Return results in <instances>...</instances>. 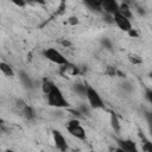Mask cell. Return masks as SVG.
<instances>
[{"instance_id":"obj_21","label":"cell","mask_w":152,"mask_h":152,"mask_svg":"<svg viewBox=\"0 0 152 152\" xmlns=\"http://www.w3.org/2000/svg\"><path fill=\"white\" fill-rule=\"evenodd\" d=\"M11 1H12L14 5H17L18 7H25L26 4H27L26 0H11Z\"/></svg>"},{"instance_id":"obj_7","label":"cell","mask_w":152,"mask_h":152,"mask_svg":"<svg viewBox=\"0 0 152 152\" xmlns=\"http://www.w3.org/2000/svg\"><path fill=\"white\" fill-rule=\"evenodd\" d=\"M116 144H118L120 152H137L138 151L135 142L129 139H118Z\"/></svg>"},{"instance_id":"obj_19","label":"cell","mask_w":152,"mask_h":152,"mask_svg":"<svg viewBox=\"0 0 152 152\" xmlns=\"http://www.w3.org/2000/svg\"><path fill=\"white\" fill-rule=\"evenodd\" d=\"M101 44L106 48V49H108V50H112V43H110V40L108 39V38H103L102 40H101Z\"/></svg>"},{"instance_id":"obj_5","label":"cell","mask_w":152,"mask_h":152,"mask_svg":"<svg viewBox=\"0 0 152 152\" xmlns=\"http://www.w3.org/2000/svg\"><path fill=\"white\" fill-rule=\"evenodd\" d=\"M113 21L116 24V26L121 30V31H125V32H128L132 30V24L129 21V19L125 15H122L120 12L115 13L113 15Z\"/></svg>"},{"instance_id":"obj_11","label":"cell","mask_w":152,"mask_h":152,"mask_svg":"<svg viewBox=\"0 0 152 152\" xmlns=\"http://www.w3.org/2000/svg\"><path fill=\"white\" fill-rule=\"evenodd\" d=\"M101 1H102V0H83V4H84L90 11L101 12V11H102Z\"/></svg>"},{"instance_id":"obj_24","label":"cell","mask_w":152,"mask_h":152,"mask_svg":"<svg viewBox=\"0 0 152 152\" xmlns=\"http://www.w3.org/2000/svg\"><path fill=\"white\" fill-rule=\"evenodd\" d=\"M26 2L30 4V5H34V4H37V5H44L45 4V0H26Z\"/></svg>"},{"instance_id":"obj_26","label":"cell","mask_w":152,"mask_h":152,"mask_svg":"<svg viewBox=\"0 0 152 152\" xmlns=\"http://www.w3.org/2000/svg\"><path fill=\"white\" fill-rule=\"evenodd\" d=\"M71 24H77V18H75V17H72V18H70V20H69Z\"/></svg>"},{"instance_id":"obj_10","label":"cell","mask_w":152,"mask_h":152,"mask_svg":"<svg viewBox=\"0 0 152 152\" xmlns=\"http://www.w3.org/2000/svg\"><path fill=\"white\" fill-rule=\"evenodd\" d=\"M20 113H21V115H23L25 119H27L28 121H30V120H33V119L36 118V113H34L33 108L30 107L28 104H25V103H23Z\"/></svg>"},{"instance_id":"obj_25","label":"cell","mask_w":152,"mask_h":152,"mask_svg":"<svg viewBox=\"0 0 152 152\" xmlns=\"http://www.w3.org/2000/svg\"><path fill=\"white\" fill-rule=\"evenodd\" d=\"M127 33H128V34H129V36H132V37H138V33H137V32H135V31H134V30H133V28H132V30H131V31H128V32H127Z\"/></svg>"},{"instance_id":"obj_13","label":"cell","mask_w":152,"mask_h":152,"mask_svg":"<svg viewBox=\"0 0 152 152\" xmlns=\"http://www.w3.org/2000/svg\"><path fill=\"white\" fill-rule=\"evenodd\" d=\"M119 12H120L122 15L127 17L128 19L132 18V11H131V7H129V5H128L127 2H122V4L119 5Z\"/></svg>"},{"instance_id":"obj_23","label":"cell","mask_w":152,"mask_h":152,"mask_svg":"<svg viewBox=\"0 0 152 152\" xmlns=\"http://www.w3.org/2000/svg\"><path fill=\"white\" fill-rule=\"evenodd\" d=\"M129 61H131L133 64H140V63H141V59H140L138 56H133V55L129 56Z\"/></svg>"},{"instance_id":"obj_3","label":"cell","mask_w":152,"mask_h":152,"mask_svg":"<svg viewBox=\"0 0 152 152\" xmlns=\"http://www.w3.org/2000/svg\"><path fill=\"white\" fill-rule=\"evenodd\" d=\"M43 56L46 59H49L50 62H52L55 64H58V65H64V64L69 63L66 57H64V55L62 52H59L58 50H56L53 48H48V49L43 50Z\"/></svg>"},{"instance_id":"obj_1","label":"cell","mask_w":152,"mask_h":152,"mask_svg":"<svg viewBox=\"0 0 152 152\" xmlns=\"http://www.w3.org/2000/svg\"><path fill=\"white\" fill-rule=\"evenodd\" d=\"M46 101H48V104L51 106V107H56V108H66V107H69V101L64 97L62 90L56 84L52 87V89L46 95Z\"/></svg>"},{"instance_id":"obj_8","label":"cell","mask_w":152,"mask_h":152,"mask_svg":"<svg viewBox=\"0 0 152 152\" xmlns=\"http://www.w3.org/2000/svg\"><path fill=\"white\" fill-rule=\"evenodd\" d=\"M101 6H102V11H104L110 15H114L115 13L119 12V4L116 0H102Z\"/></svg>"},{"instance_id":"obj_6","label":"cell","mask_w":152,"mask_h":152,"mask_svg":"<svg viewBox=\"0 0 152 152\" xmlns=\"http://www.w3.org/2000/svg\"><path fill=\"white\" fill-rule=\"evenodd\" d=\"M52 139L55 142V147L59 151H66L68 150V144L64 138V135L58 131V129H52Z\"/></svg>"},{"instance_id":"obj_27","label":"cell","mask_w":152,"mask_h":152,"mask_svg":"<svg viewBox=\"0 0 152 152\" xmlns=\"http://www.w3.org/2000/svg\"><path fill=\"white\" fill-rule=\"evenodd\" d=\"M148 126V132H150V135L152 137V125H147Z\"/></svg>"},{"instance_id":"obj_9","label":"cell","mask_w":152,"mask_h":152,"mask_svg":"<svg viewBox=\"0 0 152 152\" xmlns=\"http://www.w3.org/2000/svg\"><path fill=\"white\" fill-rule=\"evenodd\" d=\"M19 80L21 82V84L24 86V88L26 89H33L34 88V82L33 80L30 77L28 74H26L25 71H19Z\"/></svg>"},{"instance_id":"obj_20","label":"cell","mask_w":152,"mask_h":152,"mask_svg":"<svg viewBox=\"0 0 152 152\" xmlns=\"http://www.w3.org/2000/svg\"><path fill=\"white\" fill-rule=\"evenodd\" d=\"M145 120H146L147 125H152V112H150V110L145 112Z\"/></svg>"},{"instance_id":"obj_17","label":"cell","mask_w":152,"mask_h":152,"mask_svg":"<svg viewBox=\"0 0 152 152\" xmlns=\"http://www.w3.org/2000/svg\"><path fill=\"white\" fill-rule=\"evenodd\" d=\"M139 137L142 140V151H151L152 152V142L144 137V134L141 133V131H139Z\"/></svg>"},{"instance_id":"obj_12","label":"cell","mask_w":152,"mask_h":152,"mask_svg":"<svg viewBox=\"0 0 152 152\" xmlns=\"http://www.w3.org/2000/svg\"><path fill=\"white\" fill-rule=\"evenodd\" d=\"M110 126H112L113 131H114V132H116V133H119V132H120V129H121V125H120L119 118H118L116 113H115V112H113V110L110 112Z\"/></svg>"},{"instance_id":"obj_28","label":"cell","mask_w":152,"mask_h":152,"mask_svg":"<svg viewBox=\"0 0 152 152\" xmlns=\"http://www.w3.org/2000/svg\"><path fill=\"white\" fill-rule=\"evenodd\" d=\"M62 44H63L64 46H66V45H70V43H69V42H65V40H64V42H62Z\"/></svg>"},{"instance_id":"obj_22","label":"cell","mask_w":152,"mask_h":152,"mask_svg":"<svg viewBox=\"0 0 152 152\" xmlns=\"http://www.w3.org/2000/svg\"><path fill=\"white\" fill-rule=\"evenodd\" d=\"M78 112H80L81 114L88 115V114H89V108H88V107H86L84 104H81V106H80V108H78Z\"/></svg>"},{"instance_id":"obj_16","label":"cell","mask_w":152,"mask_h":152,"mask_svg":"<svg viewBox=\"0 0 152 152\" xmlns=\"http://www.w3.org/2000/svg\"><path fill=\"white\" fill-rule=\"evenodd\" d=\"M72 90L81 97H86V95H87V86H84V84L76 83L72 86Z\"/></svg>"},{"instance_id":"obj_4","label":"cell","mask_w":152,"mask_h":152,"mask_svg":"<svg viewBox=\"0 0 152 152\" xmlns=\"http://www.w3.org/2000/svg\"><path fill=\"white\" fill-rule=\"evenodd\" d=\"M90 108L94 109H100V108H104V103L100 96V94L90 86H87V95H86Z\"/></svg>"},{"instance_id":"obj_15","label":"cell","mask_w":152,"mask_h":152,"mask_svg":"<svg viewBox=\"0 0 152 152\" xmlns=\"http://www.w3.org/2000/svg\"><path fill=\"white\" fill-rule=\"evenodd\" d=\"M55 86V83L51 81V80H49L48 77H45V78H43V82H42V90H43V93L45 94V95H48L49 94V91L52 89V87Z\"/></svg>"},{"instance_id":"obj_18","label":"cell","mask_w":152,"mask_h":152,"mask_svg":"<svg viewBox=\"0 0 152 152\" xmlns=\"http://www.w3.org/2000/svg\"><path fill=\"white\" fill-rule=\"evenodd\" d=\"M145 97H146V100L152 104V89H151V88H146V89H145Z\"/></svg>"},{"instance_id":"obj_14","label":"cell","mask_w":152,"mask_h":152,"mask_svg":"<svg viewBox=\"0 0 152 152\" xmlns=\"http://www.w3.org/2000/svg\"><path fill=\"white\" fill-rule=\"evenodd\" d=\"M0 70H1V72H2L4 75H6V76H8V77H13V76H14V71H13L12 66H11L10 64L5 63V62H1V63H0Z\"/></svg>"},{"instance_id":"obj_2","label":"cell","mask_w":152,"mask_h":152,"mask_svg":"<svg viewBox=\"0 0 152 152\" xmlns=\"http://www.w3.org/2000/svg\"><path fill=\"white\" fill-rule=\"evenodd\" d=\"M66 131L69 132L70 135H72L76 139H80V140H86L87 139L86 129L82 127L81 122L77 119H71V120L68 121V124H66Z\"/></svg>"}]
</instances>
